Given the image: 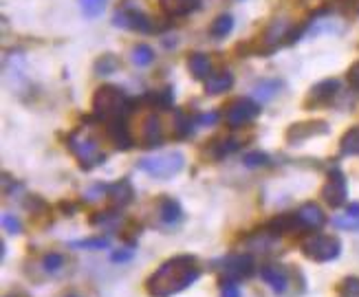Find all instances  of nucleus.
Listing matches in <instances>:
<instances>
[{"label": "nucleus", "mask_w": 359, "mask_h": 297, "mask_svg": "<svg viewBox=\"0 0 359 297\" xmlns=\"http://www.w3.org/2000/svg\"><path fill=\"white\" fill-rule=\"evenodd\" d=\"M199 277L201 264L197 258L190 254L172 256L146 280V293L150 297H174L190 289Z\"/></svg>", "instance_id": "f257e3e1"}, {"label": "nucleus", "mask_w": 359, "mask_h": 297, "mask_svg": "<svg viewBox=\"0 0 359 297\" xmlns=\"http://www.w3.org/2000/svg\"><path fill=\"white\" fill-rule=\"evenodd\" d=\"M66 147L71 150V154L78 159L82 170H93L97 166H101L106 161V152L101 150L99 139L95 137V132L91 126H78L76 130L66 137Z\"/></svg>", "instance_id": "f03ea898"}, {"label": "nucleus", "mask_w": 359, "mask_h": 297, "mask_svg": "<svg viewBox=\"0 0 359 297\" xmlns=\"http://www.w3.org/2000/svg\"><path fill=\"white\" fill-rule=\"evenodd\" d=\"M93 115L99 122H115V119H126V115L132 110V99L122 91L119 86H99L93 95Z\"/></svg>", "instance_id": "7ed1b4c3"}, {"label": "nucleus", "mask_w": 359, "mask_h": 297, "mask_svg": "<svg viewBox=\"0 0 359 297\" xmlns=\"http://www.w3.org/2000/svg\"><path fill=\"white\" fill-rule=\"evenodd\" d=\"M137 168L146 172L148 176L159 178V181H168V178L176 176L185 168V154L178 150H170V152H159L153 157H143L139 159Z\"/></svg>", "instance_id": "20e7f679"}, {"label": "nucleus", "mask_w": 359, "mask_h": 297, "mask_svg": "<svg viewBox=\"0 0 359 297\" xmlns=\"http://www.w3.org/2000/svg\"><path fill=\"white\" fill-rule=\"evenodd\" d=\"M300 251L304 258L324 264V262H333L342 254V242L335 236H326V233H311L300 242Z\"/></svg>", "instance_id": "39448f33"}, {"label": "nucleus", "mask_w": 359, "mask_h": 297, "mask_svg": "<svg viewBox=\"0 0 359 297\" xmlns=\"http://www.w3.org/2000/svg\"><path fill=\"white\" fill-rule=\"evenodd\" d=\"M260 103L256 99H249V97H238L232 99L225 110H223V119H225V126L236 130V128H243L247 124H251L253 119L260 115Z\"/></svg>", "instance_id": "423d86ee"}, {"label": "nucleus", "mask_w": 359, "mask_h": 297, "mask_svg": "<svg viewBox=\"0 0 359 297\" xmlns=\"http://www.w3.org/2000/svg\"><path fill=\"white\" fill-rule=\"evenodd\" d=\"M214 269L220 273V280L243 282L256 273V262H253L251 254H232L223 260H216Z\"/></svg>", "instance_id": "0eeeda50"}, {"label": "nucleus", "mask_w": 359, "mask_h": 297, "mask_svg": "<svg viewBox=\"0 0 359 297\" xmlns=\"http://www.w3.org/2000/svg\"><path fill=\"white\" fill-rule=\"evenodd\" d=\"M322 201L326 205H331L333 210H337V207L346 205L349 201V185H346V176H344V172L339 168H333L331 172H328L326 176V183L322 185Z\"/></svg>", "instance_id": "6e6552de"}, {"label": "nucleus", "mask_w": 359, "mask_h": 297, "mask_svg": "<svg viewBox=\"0 0 359 297\" xmlns=\"http://www.w3.org/2000/svg\"><path fill=\"white\" fill-rule=\"evenodd\" d=\"M260 277L276 295H284L291 289L293 271L284 264H262L260 266Z\"/></svg>", "instance_id": "1a4fd4ad"}, {"label": "nucleus", "mask_w": 359, "mask_h": 297, "mask_svg": "<svg viewBox=\"0 0 359 297\" xmlns=\"http://www.w3.org/2000/svg\"><path fill=\"white\" fill-rule=\"evenodd\" d=\"M328 132L326 122H300V124H291L284 132V141L289 145H300L313 137H322Z\"/></svg>", "instance_id": "9d476101"}, {"label": "nucleus", "mask_w": 359, "mask_h": 297, "mask_svg": "<svg viewBox=\"0 0 359 297\" xmlns=\"http://www.w3.org/2000/svg\"><path fill=\"white\" fill-rule=\"evenodd\" d=\"M291 40V24L287 20H274L272 24L267 27V31L260 38V49L258 53H272L276 51L282 42H289Z\"/></svg>", "instance_id": "9b49d317"}, {"label": "nucleus", "mask_w": 359, "mask_h": 297, "mask_svg": "<svg viewBox=\"0 0 359 297\" xmlns=\"http://www.w3.org/2000/svg\"><path fill=\"white\" fill-rule=\"evenodd\" d=\"M337 93H339V82L337 80H324L309 91V95L304 99V106L309 110L326 106V103H331L337 97Z\"/></svg>", "instance_id": "f8f14e48"}, {"label": "nucleus", "mask_w": 359, "mask_h": 297, "mask_svg": "<svg viewBox=\"0 0 359 297\" xmlns=\"http://www.w3.org/2000/svg\"><path fill=\"white\" fill-rule=\"evenodd\" d=\"M113 24L122 27V29H132V31H139V34H150L153 31V22L148 20L143 13L134 11V9L117 11L113 16Z\"/></svg>", "instance_id": "ddd939ff"}, {"label": "nucleus", "mask_w": 359, "mask_h": 297, "mask_svg": "<svg viewBox=\"0 0 359 297\" xmlns=\"http://www.w3.org/2000/svg\"><path fill=\"white\" fill-rule=\"evenodd\" d=\"M267 231H272L274 236H282V233H293V231H300V229H307L302 225L300 216L297 212H284V214H278L276 218H272L265 225Z\"/></svg>", "instance_id": "4468645a"}, {"label": "nucleus", "mask_w": 359, "mask_h": 297, "mask_svg": "<svg viewBox=\"0 0 359 297\" xmlns=\"http://www.w3.org/2000/svg\"><path fill=\"white\" fill-rule=\"evenodd\" d=\"M106 196H108L111 205L117 207V210H122V207L130 205L134 201V187L130 183V178H119V181L111 183L108 189H106Z\"/></svg>", "instance_id": "2eb2a0df"}, {"label": "nucleus", "mask_w": 359, "mask_h": 297, "mask_svg": "<svg viewBox=\"0 0 359 297\" xmlns=\"http://www.w3.org/2000/svg\"><path fill=\"white\" fill-rule=\"evenodd\" d=\"M163 141V126H161V119L150 113L141 124V145L143 147H150V150H155V147H159Z\"/></svg>", "instance_id": "dca6fc26"}, {"label": "nucleus", "mask_w": 359, "mask_h": 297, "mask_svg": "<svg viewBox=\"0 0 359 297\" xmlns=\"http://www.w3.org/2000/svg\"><path fill=\"white\" fill-rule=\"evenodd\" d=\"M106 137L117 147V150H130L134 145L132 135L126 126L124 119H115V122H106Z\"/></svg>", "instance_id": "f3484780"}, {"label": "nucleus", "mask_w": 359, "mask_h": 297, "mask_svg": "<svg viewBox=\"0 0 359 297\" xmlns=\"http://www.w3.org/2000/svg\"><path fill=\"white\" fill-rule=\"evenodd\" d=\"M276 242H278V236L267 231L265 227L245 238V247L249 249V254H269V251H274Z\"/></svg>", "instance_id": "a211bd4d"}, {"label": "nucleus", "mask_w": 359, "mask_h": 297, "mask_svg": "<svg viewBox=\"0 0 359 297\" xmlns=\"http://www.w3.org/2000/svg\"><path fill=\"white\" fill-rule=\"evenodd\" d=\"M157 212H159V218L166 227H174L183 220L181 205H178V201L172 196H161L157 203Z\"/></svg>", "instance_id": "6ab92c4d"}, {"label": "nucleus", "mask_w": 359, "mask_h": 297, "mask_svg": "<svg viewBox=\"0 0 359 297\" xmlns=\"http://www.w3.org/2000/svg\"><path fill=\"white\" fill-rule=\"evenodd\" d=\"M201 5V0H159L161 11L170 18H181L188 16V13L197 11Z\"/></svg>", "instance_id": "aec40b11"}, {"label": "nucleus", "mask_w": 359, "mask_h": 297, "mask_svg": "<svg viewBox=\"0 0 359 297\" xmlns=\"http://www.w3.org/2000/svg\"><path fill=\"white\" fill-rule=\"evenodd\" d=\"M297 216H300L302 225L307 229H320V227H324V222H326V214L322 212V207L318 203H304V205H300Z\"/></svg>", "instance_id": "412c9836"}, {"label": "nucleus", "mask_w": 359, "mask_h": 297, "mask_svg": "<svg viewBox=\"0 0 359 297\" xmlns=\"http://www.w3.org/2000/svg\"><path fill=\"white\" fill-rule=\"evenodd\" d=\"M232 86H234V73L225 68V71L212 73V75L205 80V93L207 95H223V93H227Z\"/></svg>", "instance_id": "4be33fe9"}, {"label": "nucleus", "mask_w": 359, "mask_h": 297, "mask_svg": "<svg viewBox=\"0 0 359 297\" xmlns=\"http://www.w3.org/2000/svg\"><path fill=\"white\" fill-rule=\"evenodd\" d=\"M238 147H241V141H238V139H214V141L207 143L205 154H207V159H212V161H223L225 157L234 154Z\"/></svg>", "instance_id": "5701e85b"}, {"label": "nucleus", "mask_w": 359, "mask_h": 297, "mask_svg": "<svg viewBox=\"0 0 359 297\" xmlns=\"http://www.w3.org/2000/svg\"><path fill=\"white\" fill-rule=\"evenodd\" d=\"M122 222H124V216L122 212L113 207V210H104V212H97L91 216V225L93 227H101L106 231H119L122 229Z\"/></svg>", "instance_id": "b1692460"}, {"label": "nucleus", "mask_w": 359, "mask_h": 297, "mask_svg": "<svg viewBox=\"0 0 359 297\" xmlns=\"http://www.w3.org/2000/svg\"><path fill=\"white\" fill-rule=\"evenodd\" d=\"M331 225L337 229H344V231H359V203L349 205L344 214L333 216Z\"/></svg>", "instance_id": "393cba45"}, {"label": "nucleus", "mask_w": 359, "mask_h": 297, "mask_svg": "<svg viewBox=\"0 0 359 297\" xmlns=\"http://www.w3.org/2000/svg\"><path fill=\"white\" fill-rule=\"evenodd\" d=\"M188 68L192 73L194 80H207L209 75H212V62H209V57L205 53H192L188 57Z\"/></svg>", "instance_id": "a878e982"}, {"label": "nucleus", "mask_w": 359, "mask_h": 297, "mask_svg": "<svg viewBox=\"0 0 359 297\" xmlns=\"http://www.w3.org/2000/svg\"><path fill=\"white\" fill-rule=\"evenodd\" d=\"M280 88H282V82L278 80H260L258 84H253L251 93L258 103H265V101H272L280 93Z\"/></svg>", "instance_id": "bb28decb"}, {"label": "nucleus", "mask_w": 359, "mask_h": 297, "mask_svg": "<svg viewBox=\"0 0 359 297\" xmlns=\"http://www.w3.org/2000/svg\"><path fill=\"white\" fill-rule=\"evenodd\" d=\"M339 154L342 157H359V124L349 128L339 139Z\"/></svg>", "instance_id": "cd10ccee"}, {"label": "nucleus", "mask_w": 359, "mask_h": 297, "mask_svg": "<svg viewBox=\"0 0 359 297\" xmlns=\"http://www.w3.org/2000/svg\"><path fill=\"white\" fill-rule=\"evenodd\" d=\"M148 101H150V106L153 108H159V110H170L172 108V103H174V93H172V88H159V91L150 93L146 97Z\"/></svg>", "instance_id": "c85d7f7f"}, {"label": "nucleus", "mask_w": 359, "mask_h": 297, "mask_svg": "<svg viewBox=\"0 0 359 297\" xmlns=\"http://www.w3.org/2000/svg\"><path fill=\"white\" fill-rule=\"evenodd\" d=\"M40 266H42V271L47 273V275H59V273L64 271L66 260H64V256H62V254H55V251H51V254L42 256Z\"/></svg>", "instance_id": "c756f323"}, {"label": "nucleus", "mask_w": 359, "mask_h": 297, "mask_svg": "<svg viewBox=\"0 0 359 297\" xmlns=\"http://www.w3.org/2000/svg\"><path fill=\"white\" fill-rule=\"evenodd\" d=\"M232 29H234V18L230 16V13H223V16H218L212 27H209V34H212V38L220 40V38H225L232 34Z\"/></svg>", "instance_id": "7c9ffc66"}, {"label": "nucleus", "mask_w": 359, "mask_h": 297, "mask_svg": "<svg viewBox=\"0 0 359 297\" xmlns=\"http://www.w3.org/2000/svg\"><path fill=\"white\" fill-rule=\"evenodd\" d=\"M71 247L82 249V251H101L111 247V240L106 236H97V238H84V240H73Z\"/></svg>", "instance_id": "2f4dec72"}, {"label": "nucleus", "mask_w": 359, "mask_h": 297, "mask_svg": "<svg viewBox=\"0 0 359 297\" xmlns=\"http://www.w3.org/2000/svg\"><path fill=\"white\" fill-rule=\"evenodd\" d=\"M130 59L134 66H148L155 62V51L148 47V44H137V47H132L130 51Z\"/></svg>", "instance_id": "473e14b6"}, {"label": "nucleus", "mask_w": 359, "mask_h": 297, "mask_svg": "<svg viewBox=\"0 0 359 297\" xmlns=\"http://www.w3.org/2000/svg\"><path fill=\"white\" fill-rule=\"evenodd\" d=\"M337 297H359V277H344L337 284Z\"/></svg>", "instance_id": "72a5a7b5"}, {"label": "nucleus", "mask_w": 359, "mask_h": 297, "mask_svg": "<svg viewBox=\"0 0 359 297\" xmlns=\"http://www.w3.org/2000/svg\"><path fill=\"white\" fill-rule=\"evenodd\" d=\"M192 124H197V122H192V119L185 113L176 110V115H174V130H176V137L178 139L192 135Z\"/></svg>", "instance_id": "f704fd0d"}, {"label": "nucleus", "mask_w": 359, "mask_h": 297, "mask_svg": "<svg viewBox=\"0 0 359 297\" xmlns=\"http://www.w3.org/2000/svg\"><path fill=\"white\" fill-rule=\"evenodd\" d=\"M119 68V59L113 55V53H106V55H101L97 62H95V71H97V75H111V73H115Z\"/></svg>", "instance_id": "c9c22d12"}, {"label": "nucleus", "mask_w": 359, "mask_h": 297, "mask_svg": "<svg viewBox=\"0 0 359 297\" xmlns=\"http://www.w3.org/2000/svg\"><path fill=\"white\" fill-rule=\"evenodd\" d=\"M106 3L108 0H80V9H82V13L86 18H97V16H101V11H104V7H106Z\"/></svg>", "instance_id": "e433bc0d"}, {"label": "nucleus", "mask_w": 359, "mask_h": 297, "mask_svg": "<svg viewBox=\"0 0 359 297\" xmlns=\"http://www.w3.org/2000/svg\"><path fill=\"white\" fill-rule=\"evenodd\" d=\"M243 163H245V168H267L269 163H272V159H269V154H265V152H247L245 157H243Z\"/></svg>", "instance_id": "4c0bfd02"}, {"label": "nucleus", "mask_w": 359, "mask_h": 297, "mask_svg": "<svg viewBox=\"0 0 359 297\" xmlns=\"http://www.w3.org/2000/svg\"><path fill=\"white\" fill-rule=\"evenodd\" d=\"M3 229L11 236H18L22 231V222L13 214H3Z\"/></svg>", "instance_id": "58836bf2"}, {"label": "nucleus", "mask_w": 359, "mask_h": 297, "mask_svg": "<svg viewBox=\"0 0 359 297\" xmlns=\"http://www.w3.org/2000/svg\"><path fill=\"white\" fill-rule=\"evenodd\" d=\"M241 287L234 280H220V297H241Z\"/></svg>", "instance_id": "ea45409f"}, {"label": "nucleus", "mask_w": 359, "mask_h": 297, "mask_svg": "<svg viewBox=\"0 0 359 297\" xmlns=\"http://www.w3.org/2000/svg\"><path fill=\"white\" fill-rule=\"evenodd\" d=\"M197 126H214L218 122V113H205V115H199L197 119Z\"/></svg>", "instance_id": "a19ab883"}, {"label": "nucleus", "mask_w": 359, "mask_h": 297, "mask_svg": "<svg viewBox=\"0 0 359 297\" xmlns=\"http://www.w3.org/2000/svg\"><path fill=\"white\" fill-rule=\"evenodd\" d=\"M132 256H134V251H132V247H128V249H119V251H115V254H111V260L113 262H126Z\"/></svg>", "instance_id": "79ce46f5"}, {"label": "nucleus", "mask_w": 359, "mask_h": 297, "mask_svg": "<svg viewBox=\"0 0 359 297\" xmlns=\"http://www.w3.org/2000/svg\"><path fill=\"white\" fill-rule=\"evenodd\" d=\"M349 84L355 88V91H359V59L349 68Z\"/></svg>", "instance_id": "37998d69"}, {"label": "nucleus", "mask_w": 359, "mask_h": 297, "mask_svg": "<svg viewBox=\"0 0 359 297\" xmlns=\"http://www.w3.org/2000/svg\"><path fill=\"white\" fill-rule=\"evenodd\" d=\"M106 189H108V185H95L93 189H88V191H86V198H88V201H97L101 194H106Z\"/></svg>", "instance_id": "c03bdc74"}, {"label": "nucleus", "mask_w": 359, "mask_h": 297, "mask_svg": "<svg viewBox=\"0 0 359 297\" xmlns=\"http://www.w3.org/2000/svg\"><path fill=\"white\" fill-rule=\"evenodd\" d=\"M69 297H78V295H69Z\"/></svg>", "instance_id": "a18cd8bd"}]
</instances>
